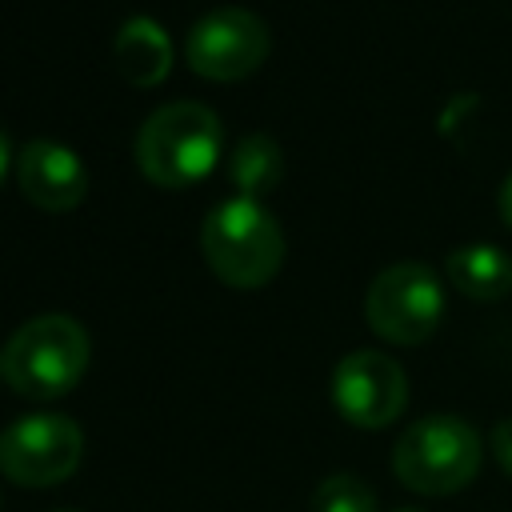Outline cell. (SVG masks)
<instances>
[{
    "mask_svg": "<svg viewBox=\"0 0 512 512\" xmlns=\"http://www.w3.org/2000/svg\"><path fill=\"white\" fill-rule=\"evenodd\" d=\"M16 180H20V192L40 212H72L88 192L84 160L52 136L24 144V152L16 156Z\"/></svg>",
    "mask_w": 512,
    "mask_h": 512,
    "instance_id": "obj_9",
    "label": "cell"
},
{
    "mask_svg": "<svg viewBox=\"0 0 512 512\" xmlns=\"http://www.w3.org/2000/svg\"><path fill=\"white\" fill-rule=\"evenodd\" d=\"M332 404L356 428H388L408 404V376L376 348L348 352L332 372Z\"/></svg>",
    "mask_w": 512,
    "mask_h": 512,
    "instance_id": "obj_8",
    "label": "cell"
},
{
    "mask_svg": "<svg viewBox=\"0 0 512 512\" xmlns=\"http://www.w3.org/2000/svg\"><path fill=\"white\" fill-rule=\"evenodd\" d=\"M84 432L64 412H32L0 432V472L24 488H48L76 472Z\"/></svg>",
    "mask_w": 512,
    "mask_h": 512,
    "instance_id": "obj_6",
    "label": "cell"
},
{
    "mask_svg": "<svg viewBox=\"0 0 512 512\" xmlns=\"http://www.w3.org/2000/svg\"><path fill=\"white\" fill-rule=\"evenodd\" d=\"M0 376H4V356H0Z\"/></svg>",
    "mask_w": 512,
    "mask_h": 512,
    "instance_id": "obj_17",
    "label": "cell"
},
{
    "mask_svg": "<svg viewBox=\"0 0 512 512\" xmlns=\"http://www.w3.org/2000/svg\"><path fill=\"white\" fill-rule=\"evenodd\" d=\"M312 512H376V492L360 476L336 472V476H324L316 484Z\"/></svg>",
    "mask_w": 512,
    "mask_h": 512,
    "instance_id": "obj_13",
    "label": "cell"
},
{
    "mask_svg": "<svg viewBox=\"0 0 512 512\" xmlns=\"http://www.w3.org/2000/svg\"><path fill=\"white\" fill-rule=\"evenodd\" d=\"M8 160H12V152H8V136L0 132V184H4V172H8Z\"/></svg>",
    "mask_w": 512,
    "mask_h": 512,
    "instance_id": "obj_16",
    "label": "cell"
},
{
    "mask_svg": "<svg viewBox=\"0 0 512 512\" xmlns=\"http://www.w3.org/2000/svg\"><path fill=\"white\" fill-rule=\"evenodd\" d=\"M444 272H448L452 288L476 304H492V300H504L512 292V256L496 244L452 248Z\"/></svg>",
    "mask_w": 512,
    "mask_h": 512,
    "instance_id": "obj_11",
    "label": "cell"
},
{
    "mask_svg": "<svg viewBox=\"0 0 512 512\" xmlns=\"http://www.w3.org/2000/svg\"><path fill=\"white\" fill-rule=\"evenodd\" d=\"M224 156V124L200 100H172L156 108L136 136V164L160 188L200 184Z\"/></svg>",
    "mask_w": 512,
    "mask_h": 512,
    "instance_id": "obj_1",
    "label": "cell"
},
{
    "mask_svg": "<svg viewBox=\"0 0 512 512\" xmlns=\"http://www.w3.org/2000/svg\"><path fill=\"white\" fill-rule=\"evenodd\" d=\"M4 380L24 400H60L72 392L92 360V340L80 320L64 312L32 316L4 344Z\"/></svg>",
    "mask_w": 512,
    "mask_h": 512,
    "instance_id": "obj_2",
    "label": "cell"
},
{
    "mask_svg": "<svg viewBox=\"0 0 512 512\" xmlns=\"http://www.w3.org/2000/svg\"><path fill=\"white\" fill-rule=\"evenodd\" d=\"M492 456H496V464L512 476V416H504V420L492 428Z\"/></svg>",
    "mask_w": 512,
    "mask_h": 512,
    "instance_id": "obj_14",
    "label": "cell"
},
{
    "mask_svg": "<svg viewBox=\"0 0 512 512\" xmlns=\"http://www.w3.org/2000/svg\"><path fill=\"white\" fill-rule=\"evenodd\" d=\"M400 512H420V508H400Z\"/></svg>",
    "mask_w": 512,
    "mask_h": 512,
    "instance_id": "obj_18",
    "label": "cell"
},
{
    "mask_svg": "<svg viewBox=\"0 0 512 512\" xmlns=\"http://www.w3.org/2000/svg\"><path fill=\"white\" fill-rule=\"evenodd\" d=\"M272 48L268 24L248 12V8H212L204 12L184 40V60L196 76L228 84V80H244L248 72H256L264 64Z\"/></svg>",
    "mask_w": 512,
    "mask_h": 512,
    "instance_id": "obj_7",
    "label": "cell"
},
{
    "mask_svg": "<svg viewBox=\"0 0 512 512\" xmlns=\"http://www.w3.org/2000/svg\"><path fill=\"white\" fill-rule=\"evenodd\" d=\"M284 176V152L272 136L264 132H248L240 144H232L228 152V180L236 184L240 196L260 200L268 196Z\"/></svg>",
    "mask_w": 512,
    "mask_h": 512,
    "instance_id": "obj_12",
    "label": "cell"
},
{
    "mask_svg": "<svg viewBox=\"0 0 512 512\" xmlns=\"http://www.w3.org/2000/svg\"><path fill=\"white\" fill-rule=\"evenodd\" d=\"M112 56H116L120 76L128 84H136V88H152L172 72V40L148 16H132V20H124L116 28Z\"/></svg>",
    "mask_w": 512,
    "mask_h": 512,
    "instance_id": "obj_10",
    "label": "cell"
},
{
    "mask_svg": "<svg viewBox=\"0 0 512 512\" xmlns=\"http://www.w3.org/2000/svg\"><path fill=\"white\" fill-rule=\"evenodd\" d=\"M200 248L216 280L232 288H260L284 264V232L276 216L248 196H232L204 216Z\"/></svg>",
    "mask_w": 512,
    "mask_h": 512,
    "instance_id": "obj_3",
    "label": "cell"
},
{
    "mask_svg": "<svg viewBox=\"0 0 512 512\" xmlns=\"http://www.w3.org/2000/svg\"><path fill=\"white\" fill-rule=\"evenodd\" d=\"M496 208H500V220L512 228V172H508V180L500 184V196H496Z\"/></svg>",
    "mask_w": 512,
    "mask_h": 512,
    "instance_id": "obj_15",
    "label": "cell"
},
{
    "mask_svg": "<svg viewBox=\"0 0 512 512\" xmlns=\"http://www.w3.org/2000/svg\"><path fill=\"white\" fill-rule=\"evenodd\" d=\"M484 460L480 432L460 416H424L408 424L392 448V472L408 492L452 496L476 480Z\"/></svg>",
    "mask_w": 512,
    "mask_h": 512,
    "instance_id": "obj_4",
    "label": "cell"
},
{
    "mask_svg": "<svg viewBox=\"0 0 512 512\" xmlns=\"http://www.w3.org/2000/svg\"><path fill=\"white\" fill-rule=\"evenodd\" d=\"M364 316H368V328L388 344H404V348L424 344L444 316L440 276L416 260L380 268L368 284Z\"/></svg>",
    "mask_w": 512,
    "mask_h": 512,
    "instance_id": "obj_5",
    "label": "cell"
}]
</instances>
